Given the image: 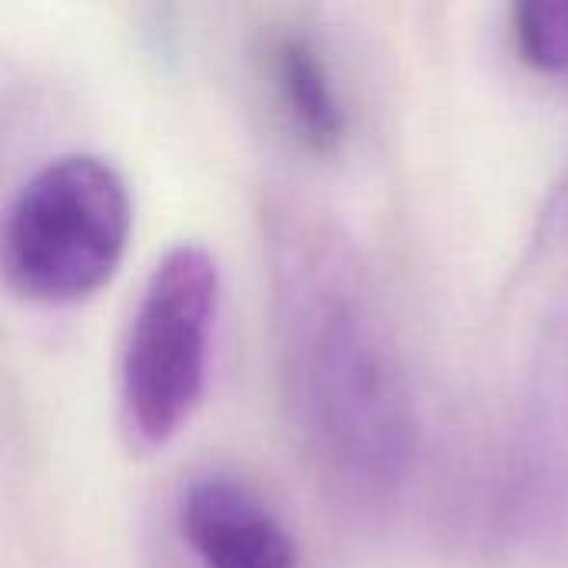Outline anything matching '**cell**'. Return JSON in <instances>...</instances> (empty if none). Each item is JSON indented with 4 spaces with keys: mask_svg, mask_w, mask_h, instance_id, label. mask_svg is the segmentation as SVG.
<instances>
[{
    "mask_svg": "<svg viewBox=\"0 0 568 568\" xmlns=\"http://www.w3.org/2000/svg\"><path fill=\"white\" fill-rule=\"evenodd\" d=\"M276 326L296 433L326 489L389 509L419 456V406L399 339L356 246L286 216L273 233Z\"/></svg>",
    "mask_w": 568,
    "mask_h": 568,
    "instance_id": "6da1fadb",
    "label": "cell"
},
{
    "mask_svg": "<svg viewBox=\"0 0 568 568\" xmlns=\"http://www.w3.org/2000/svg\"><path fill=\"white\" fill-rule=\"evenodd\" d=\"M130 226V190L110 160L57 156L17 190L0 216V276L30 303H80L116 273Z\"/></svg>",
    "mask_w": 568,
    "mask_h": 568,
    "instance_id": "7a4b0ae2",
    "label": "cell"
},
{
    "mask_svg": "<svg viewBox=\"0 0 568 568\" xmlns=\"http://www.w3.org/2000/svg\"><path fill=\"white\" fill-rule=\"evenodd\" d=\"M216 313V260L196 243L173 246L143 286L123 346L120 399L140 443H170L203 399Z\"/></svg>",
    "mask_w": 568,
    "mask_h": 568,
    "instance_id": "3957f363",
    "label": "cell"
},
{
    "mask_svg": "<svg viewBox=\"0 0 568 568\" xmlns=\"http://www.w3.org/2000/svg\"><path fill=\"white\" fill-rule=\"evenodd\" d=\"M176 526L203 568H300L296 539L283 519L236 476L193 479L180 496Z\"/></svg>",
    "mask_w": 568,
    "mask_h": 568,
    "instance_id": "277c9868",
    "label": "cell"
},
{
    "mask_svg": "<svg viewBox=\"0 0 568 568\" xmlns=\"http://www.w3.org/2000/svg\"><path fill=\"white\" fill-rule=\"evenodd\" d=\"M266 83L303 150L336 156L349 136V110L323 43L303 27H283L266 43Z\"/></svg>",
    "mask_w": 568,
    "mask_h": 568,
    "instance_id": "5b68a950",
    "label": "cell"
},
{
    "mask_svg": "<svg viewBox=\"0 0 568 568\" xmlns=\"http://www.w3.org/2000/svg\"><path fill=\"white\" fill-rule=\"evenodd\" d=\"M516 53L539 73H568V0H526L509 10Z\"/></svg>",
    "mask_w": 568,
    "mask_h": 568,
    "instance_id": "8992f818",
    "label": "cell"
}]
</instances>
